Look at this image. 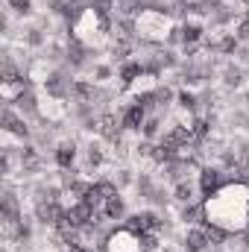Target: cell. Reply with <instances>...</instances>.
I'll list each match as a JSON object with an SVG mask.
<instances>
[{
    "mask_svg": "<svg viewBox=\"0 0 249 252\" xmlns=\"http://www.w3.org/2000/svg\"><path fill=\"white\" fill-rule=\"evenodd\" d=\"M205 223H214L226 229L229 235H244L249 229V182L232 179L217 193L202 199Z\"/></svg>",
    "mask_w": 249,
    "mask_h": 252,
    "instance_id": "1",
    "label": "cell"
},
{
    "mask_svg": "<svg viewBox=\"0 0 249 252\" xmlns=\"http://www.w3.org/2000/svg\"><path fill=\"white\" fill-rule=\"evenodd\" d=\"M173 27H176V24H173V18H170L167 9H153V6H147V9L135 18V35H138L144 44H153V47L167 44Z\"/></svg>",
    "mask_w": 249,
    "mask_h": 252,
    "instance_id": "2",
    "label": "cell"
},
{
    "mask_svg": "<svg viewBox=\"0 0 249 252\" xmlns=\"http://www.w3.org/2000/svg\"><path fill=\"white\" fill-rule=\"evenodd\" d=\"M103 250L106 252H144V247H141V235H135L129 226H124V229H115V232L106 235Z\"/></svg>",
    "mask_w": 249,
    "mask_h": 252,
    "instance_id": "3",
    "label": "cell"
},
{
    "mask_svg": "<svg viewBox=\"0 0 249 252\" xmlns=\"http://www.w3.org/2000/svg\"><path fill=\"white\" fill-rule=\"evenodd\" d=\"M196 179H199L196 188H199V193H202V199H208L211 193H217L226 182H232L229 173H226L220 164H205V167H199V176H196Z\"/></svg>",
    "mask_w": 249,
    "mask_h": 252,
    "instance_id": "4",
    "label": "cell"
},
{
    "mask_svg": "<svg viewBox=\"0 0 249 252\" xmlns=\"http://www.w3.org/2000/svg\"><path fill=\"white\" fill-rule=\"evenodd\" d=\"M0 129H3L6 138H18V141L30 138V126L24 121V115H18L12 106H3V112H0Z\"/></svg>",
    "mask_w": 249,
    "mask_h": 252,
    "instance_id": "5",
    "label": "cell"
},
{
    "mask_svg": "<svg viewBox=\"0 0 249 252\" xmlns=\"http://www.w3.org/2000/svg\"><path fill=\"white\" fill-rule=\"evenodd\" d=\"M126 226H129L135 235H150V232H161V229H164V220H161L156 211H135V214L126 220Z\"/></svg>",
    "mask_w": 249,
    "mask_h": 252,
    "instance_id": "6",
    "label": "cell"
},
{
    "mask_svg": "<svg viewBox=\"0 0 249 252\" xmlns=\"http://www.w3.org/2000/svg\"><path fill=\"white\" fill-rule=\"evenodd\" d=\"M97 132H100L106 141L121 144V138H124V121H121L115 112H106V115L97 118Z\"/></svg>",
    "mask_w": 249,
    "mask_h": 252,
    "instance_id": "7",
    "label": "cell"
},
{
    "mask_svg": "<svg viewBox=\"0 0 249 252\" xmlns=\"http://www.w3.org/2000/svg\"><path fill=\"white\" fill-rule=\"evenodd\" d=\"M208 247H211V241H208L205 226H190L185 232V238H182V250L185 252H205Z\"/></svg>",
    "mask_w": 249,
    "mask_h": 252,
    "instance_id": "8",
    "label": "cell"
},
{
    "mask_svg": "<svg viewBox=\"0 0 249 252\" xmlns=\"http://www.w3.org/2000/svg\"><path fill=\"white\" fill-rule=\"evenodd\" d=\"M147 109L141 103H132L121 112V121H124V132H141V126L147 124Z\"/></svg>",
    "mask_w": 249,
    "mask_h": 252,
    "instance_id": "9",
    "label": "cell"
},
{
    "mask_svg": "<svg viewBox=\"0 0 249 252\" xmlns=\"http://www.w3.org/2000/svg\"><path fill=\"white\" fill-rule=\"evenodd\" d=\"M53 158H56V167L59 170H70L73 161H76V144L73 141H59L56 150H53Z\"/></svg>",
    "mask_w": 249,
    "mask_h": 252,
    "instance_id": "10",
    "label": "cell"
},
{
    "mask_svg": "<svg viewBox=\"0 0 249 252\" xmlns=\"http://www.w3.org/2000/svg\"><path fill=\"white\" fill-rule=\"evenodd\" d=\"M124 214H126V202H124V196L121 193H115V196H109L106 199V205H103V211H100V217L103 220H124Z\"/></svg>",
    "mask_w": 249,
    "mask_h": 252,
    "instance_id": "11",
    "label": "cell"
},
{
    "mask_svg": "<svg viewBox=\"0 0 249 252\" xmlns=\"http://www.w3.org/2000/svg\"><path fill=\"white\" fill-rule=\"evenodd\" d=\"M193 193H196V188H193V182H190V179L173 185V199H176V202H182V205H190V202L196 199Z\"/></svg>",
    "mask_w": 249,
    "mask_h": 252,
    "instance_id": "12",
    "label": "cell"
},
{
    "mask_svg": "<svg viewBox=\"0 0 249 252\" xmlns=\"http://www.w3.org/2000/svg\"><path fill=\"white\" fill-rule=\"evenodd\" d=\"M244 67L241 64H226L223 67V79H226V88H241L244 85Z\"/></svg>",
    "mask_w": 249,
    "mask_h": 252,
    "instance_id": "13",
    "label": "cell"
},
{
    "mask_svg": "<svg viewBox=\"0 0 249 252\" xmlns=\"http://www.w3.org/2000/svg\"><path fill=\"white\" fill-rule=\"evenodd\" d=\"M176 103H179V109L187 112V115H193V112H196V106H199L196 94H193V91H187V88H182V91L176 94Z\"/></svg>",
    "mask_w": 249,
    "mask_h": 252,
    "instance_id": "14",
    "label": "cell"
},
{
    "mask_svg": "<svg viewBox=\"0 0 249 252\" xmlns=\"http://www.w3.org/2000/svg\"><path fill=\"white\" fill-rule=\"evenodd\" d=\"M141 135H144V141L158 138V135H161V118H158V115H150V118H147V124L141 126Z\"/></svg>",
    "mask_w": 249,
    "mask_h": 252,
    "instance_id": "15",
    "label": "cell"
},
{
    "mask_svg": "<svg viewBox=\"0 0 249 252\" xmlns=\"http://www.w3.org/2000/svg\"><path fill=\"white\" fill-rule=\"evenodd\" d=\"M44 41H47V35H44L38 27H30V30H27V35H24V44H30V47H41Z\"/></svg>",
    "mask_w": 249,
    "mask_h": 252,
    "instance_id": "16",
    "label": "cell"
},
{
    "mask_svg": "<svg viewBox=\"0 0 249 252\" xmlns=\"http://www.w3.org/2000/svg\"><path fill=\"white\" fill-rule=\"evenodd\" d=\"M6 3H9V9H12L15 15H21V18L32 15V0H6Z\"/></svg>",
    "mask_w": 249,
    "mask_h": 252,
    "instance_id": "17",
    "label": "cell"
},
{
    "mask_svg": "<svg viewBox=\"0 0 249 252\" xmlns=\"http://www.w3.org/2000/svg\"><path fill=\"white\" fill-rule=\"evenodd\" d=\"M235 35H238V41H249V9L241 15V21L235 27Z\"/></svg>",
    "mask_w": 249,
    "mask_h": 252,
    "instance_id": "18",
    "label": "cell"
},
{
    "mask_svg": "<svg viewBox=\"0 0 249 252\" xmlns=\"http://www.w3.org/2000/svg\"><path fill=\"white\" fill-rule=\"evenodd\" d=\"M112 79V67L109 64H97L94 67V82H109Z\"/></svg>",
    "mask_w": 249,
    "mask_h": 252,
    "instance_id": "19",
    "label": "cell"
},
{
    "mask_svg": "<svg viewBox=\"0 0 249 252\" xmlns=\"http://www.w3.org/2000/svg\"><path fill=\"white\" fill-rule=\"evenodd\" d=\"M0 252H12V250H9V247H3V250H0Z\"/></svg>",
    "mask_w": 249,
    "mask_h": 252,
    "instance_id": "20",
    "label": "cell"
},
{
    "mask_svg": "<svg viewBox=\"0 0 249 252\" xmlns=\"http://www.w3.org/2000/svg\"><path fill=\"white\" fill-rule=\"evenodd\" d=\"M179 3H185V0H179Z\"/></svg>",
    "mask_w": 249,
    "mask_h": 252,
    "instance_id": "21",
    "label": "cell"
}]
</instances>
